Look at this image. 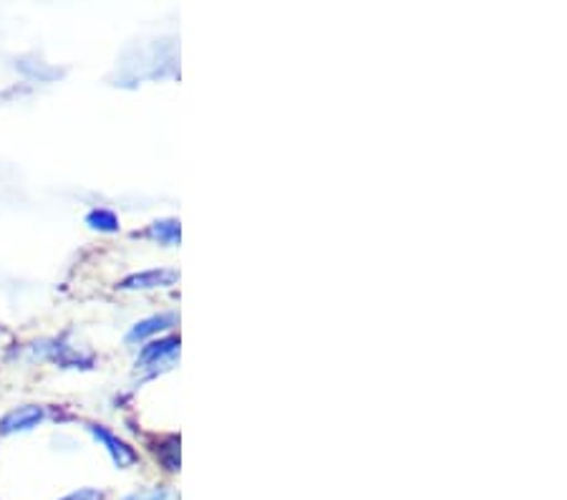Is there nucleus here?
Listing matches in <instances>:
<instances>
[{"label": "nucleus", "mask_w": 567, "mask_h": 500, "mask_svg": "<svg viewBox=\"0 0 567 500\" xmlns=\"http://www.w3.org/2000/svg\"><path fill=\"white\" fill-rule=\"evenodd\" d=\"M172 326H177V314L150 316V318H144V322L136 324L134 329L130 331V336H126V339H130V341H144V339H150V336H154V334L172 329Z\"/></svg>", "instance_id": "5"}, {"label": "nucleus", "mask_w": 567, "mask_h": 500, "mask_svg": "<svg viewBox=\"0 0 567 500\" xmlns=\"http://www.w3.org/2000/svg\"><path fill=\"white\" fill-rule=\"evenodd\" d=\"M179 354V339L177 336H167V339L146 344L140 354L142 367H157L162 361H172Z\"/></svg>", "instance_id": "4"}, {"label": "nucleus", "mask_w": 567, "mask_h": 500, "mask_svg": "<svg viewBox=\"0 0 567 500\" xmlns=\"http://www.w3.org/2000/svg\"><path fill=\"white\" fill-rule=\"evenodd\" d=\"M150 235H154V238L162 241V243H169L175 245L179 243V223L177 221H162V223H154Z\"/></svg>", "instance_id": "8"}, {"label": "nucleus", "mask_w": 567, "mask_h": 500, "mask_svg": "<svg viewBox=\"0 0 567 500\" xmlns=\"http://www.w3.org/2000/svg\"><path fill=\"white\" fill-rule=\"evenodd\" d=\"M86 223L94 227V231H102V233L118 231V217L112 211H91L86 215Z\"/></svg>", "instance_id": "7"}, {"label": "nucleus", "mask_w": 567, "mask_h": 500, "mask_svg": "<svg viewBox=\"0 0 567 500\" xmlns=\"http://www.w3.org/2000/svg\"><path fill=\"white\" fill-rule=\"evenodd\" d=\"M124 500H175V493L167 488H154V490H142V493H132Z\"/></svg>", "instance_id": "9"}, {"label": "nucleus", "mask_w": 567, "mask_h": 500, "mask_svg": "<svg viewBox=\"0 0 567 500\" xmlns=\"http://www.w3.org/2000/svg\"><path fill=\"white\" fill-rule=\"evenodd\" d=\"M89 432L104 445L106 452L112 455L116 468H130V466H134L136 460H140V455L134 452V448H130V445H126L124 440H118L116 435L112 430H106L104 425H89Z\"/></svg>", "instance_id": "1"}, {"label": "nucleus", "mask_w": 567, "mask_h": 500, "mask_svg": "<svg viewBox=\"0 0 567 500\" xmlns=\"http://www.w3.org/2000/svg\"><path fill=\"white\" fill-rule=\"evenodd\" d=\"M61 500H104V490H96V488H81V490H73L66 498Z\"/></svg>", "instance_id": "10"}, {"label": "nucleus", "mask_w": 567, "mask_h": 500, "mask_svg": "<svg viewBox=\"0 0 567 500\" xmlns=\"http://www.w3.org/2000/svg\"><path fill=\"white\" fill-rule=\"evenodd\" d=\"M179 280V273L172 268H154V271H142L134 273V276L124 278L122 286L124 290H152V288H167L175 286Z\"/></svg>", "instance_id": "2"}, {"label": "nucleus", "mask_w": 567, "mask_h": 500, "mask_svg": "<svg viewBox=\"0 0 567 500\" xmlns=\"http://www.w3.org/2000/svg\"><path fill=\"white\" fill-rule=\"evenodd\" d=\"M154 452H157V458L164 462V468H167L169 472L179 470V438L177 435L164 438L159 442V448H154Z\"/></svg>", "instance_id": "6"}, {"label": "nucleus", "mask_w": 567, "mask_h": 500, "mask_svg": "<svg viewBox=\"0 0 567 500\" xmlns=\"http://www.w3.org/2000/svg\"><path fill=\"white\" fill-rule=\"evenodd\" d=\"M45 420V409L39 405H25L18 407L13 412H8L0 420V435H13V432H29L35 425Z\"/></svg>", "instance_id": "3"}]
</instances>
